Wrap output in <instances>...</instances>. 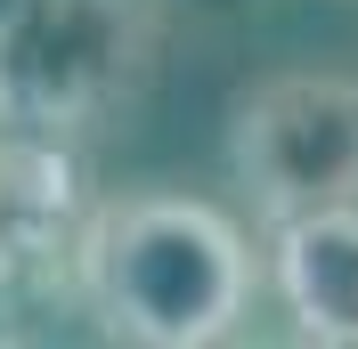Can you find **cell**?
I'll list each match as a JSON object with an SVG mask.
<instances>
[{
	"mask_svg": "<svg viewBox=\"0 0 358 349\" xmlns=\"http://www.w3.org/2000/svg\"><path fill=\"white\" fill-rule=\"evenodd\" d=\"M228 171L261 228L317 203H358V73L301 66L245 89L228 114Z\"/></svg>",
	"mask_w": 358,
	"mask_h": 349,
	"instance_id": "7a4b0ae2",
	"label": "cell"
},
{
	"mask_svg": "<svg viewBox=\"0 0 358 349\" xmlns=\"http://www.w3.org/2000/svg\"><path fill=\"white\" fill-rule=\"evenodd\" d=\"M268 276L293 333L317 349H358V203H317L268 228Z\"/></svg>",
	"mask_w": 358,
	"mask_h": 349,
	"instance_id": "3957f363",
	"label": "cell"
},
{
	"mask_svg": "<svg viewBox=\"0 0 358 349\" xmlns=\"http://www.w3.org/2000/svg\"><path fill=\"white\" fill-rule=\"evenodd\" d=\"M82 292L114 341L212 349L252 309V244L196 195H122L82 228Z\"/></svg>",
	"mask_w": 358,
	"mask_h": 349,
	"instance_id": "6da1fadb",
	"label": "cell"
}]
</instances>
